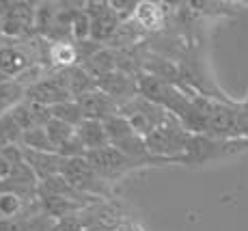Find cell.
Returning <instances> with one entry per match:
<instances>
[{
	"label": "cell",
	"instance_id": "obj_1",
	"mask_svg": "<svg viewBox=\"0 0 248 231\" xmlns=\"http://www.w3.org/2000/svg\"><path fill=\"white\" fill-rule=\"evenodd\" d=\"M248 151V141H225V138H214L207 134H192L188 143L186 153L177 160V165L184 166H201V165H212V162H220L227 158L240 156Z\"/></svg>",
	"mask_w": 248,
	"mask_h": 231
},
{
	"label": "cell",
	"instance_id": "obj_2",
	"mask_svg": "<svg viewBox=\"0 0 248 231\" xmlns=\"http://www.w3.org/2000/svg\"><path fill=\"white\" fill-rule=\"evenodd\" d=\"M190 136H192V132H188V130L181 126L179 119L173 117L169 123L154 130V132L145 138V143L154 158L166 162V165H177V160L186 153V149H188Z\"/></svg>",
	"mask_w": 248,
	"mask_h": 231
},
{
	"label": "cell",
	"instance_id": "obj_3",
	"mask_svg": "<svg viewBox=\"0 0 248 231\" xmlns=\"http://www.w3.org/2000/svg\"><path fill=\"white\" fill-rule=\"evenodd\" d=\"M119 115H123L130 121V126L134 128V132L142 138H147L154 130H158L160 126H164V123H169L173 119V115L166 108L147 99L140 93L132 99L119 102Z\"/></svg>",
	"mask_w": 248,
	"mask_h": 231
},
{
	"label": "cell",
	"instance_id": "obj_4",
	"mask_svg": "<svg viewBox=\"0 0 248 231\" xmlns=\"http://www.w3.org/2000/svg\"><path fill=\"white\" fill-rule=\"evenodd\" d=\"M84 158L89 160V165L97 171V175L102 177L108 184H114V182L123 180L127 173L136 171V168H142L140 162L127 158L125 153H121L117 147L108 145L104 149H95V151H87Z\"/></svg>",
	"mask_w": 248,
	"mask_h": 231
},
{
	"label": "cell",
	"instance_id": "obj_5",
	"mask_svg": "<svg viewBox=\"0 0 248 231\" xmlns=\"http://www.w3.org/2000/svg\"><path fill=\"white\" fill-rule=\"evenodd\" d=\"M61 175L78 192H82V195L95 197V199H106V197L110 195V184L104 182L102 177L97 175V171L89 165L87 158H71V160H65V166H63Z\"/></svg>",
	"mask_w": 248,
	"mask_h": 231
},
{
	"label": "cell",
	"instance_id": "obj_6",
	"mask_svg": "<svg viewBox=\"0 0 248 231\" xmlns=\"http://www.w3.org/2000/svg\"><path fill=\"white\" fill-rule=\"evenodd\" d=\"M35 16H37V2H22L16 0L11 2L9 16L0 22V33L11 41H24L35 35Z\"/></svg>",
	"mask_w": 248,
	"mask_h": 231
},
{
	"label": "cell",
	"instance_id": "obj_7",
	"mask_svg": "<svg viewBox=\"0 0 248 231\" xmlns=\"http://www.w3.org/2000/svg\"><path fill=\"white\" fill-rule=\"evenodd\" d=\"M87 13L91 17V39L95 43L106 46L112 39V35L117 33L121 20L117 17V13L112 11L110 2L106 0H89L87 2Z\"/></svg>",
	"mask_w": 248,
	"mask_h": 231
},
{
	"label": "cell",
	"instance_id": "obj_8",
	"mask_svg": "<svg viewBox=\"0 0 248 231\" xmlns=\"http://www.w3.org/2000/svg\"><path fill=\"white\" fill-rule=\"evenodd\" d=\"M26 99L44 104L47 108H54V106H59L63 102H71L74 98H71V93L67 91V86L63 84V80H61L59 69H54L46 80H41L35 86L26 89Z\"/></svg>",
	"mask_w": 248,
	"mask_h": 231
},
{
	"label": "cell",
	"instance_id": "obj_9",
	"mask_svg": "<svg viewBox=\"0 0 248 231\" xmlns=\"http://www.w3.org/2000/svg\"><path fill=\"white\" fill-rule=\"evenodd\" d=\"M169 4L166 2H154V0H138L136 11H134V22L147 35H158L164 33L169 26Z\"/></svg>",
	"mask_w": 248,
	"mask_h": 231
},
{
	"label": "cell",
	"instance_id": "obj_10",
	"mask_svg": "<svg viewBox=\"0 0 248 231\" xmlns=\"http://www.w3.org/2000/svg\"><path fill=\"white\" fill-rule=\"evenodd\" d=\"M78 106L82 108L84 113V119H91V121H106V119L119 115V102L112 99L110 95H106L104 91H93V93H87V95H80L78 99Z\"/></svg>",
	"mask_w": 248,
	"mask_h": 231
},
{
	"label": "cell",
	"instance_id": "obj_11",
	"mask_svg": "<svg viewBox=\"0 0 248 231\" xmlns=\"http://www.w3.org/2000/svg\"><path fill=\"white\" fill-rule=\"evenodd\" d=\"M24 160H26L28 168L35 173L37 182L61 175L65 166V158L59 156L56 151H32V149H24Z\"/></svg>",
	"mask_w": 248,
	"mask_h": 231
},
{
	"label": "cell",
	"instance_id": "obj_12",
	"mask_svg": "<svg viewBox=\"0 0 248 231\" xmlns=\"http://www.w3.org/2000/svg\"><path fill=\"white\" fill-rule=\"evenodd\" d=\"M9 115H11L13 121H16L24 132H28V130H35V128H46L47 121L52 119V108H47L44 104L31 102V99H24V102L17 104Z\"/></svg>",
	"mask_w": 248,
	"mask_h": 231
},
{
	"label": "cell",
	"instance_id": "obj_13",
	"mask_svg": "<svg viewBox=\"0 0 248 231\" xmlns=\"http://www.w3.org/2000/svg\"><path fill=\"white\" fill-rule=\"evenodd\" d=\"M97 89L110 95L117 102H125V99H132L138 95V80L134 76H127L117 69L104 78H97Z\"/></svg>",
	"mask_w": 248,
	"mask_h": 231
},
{
	"label": "cell",
	"instance_id": "obj_14",
	"mask_svg": "<svg viewBox=\"0 0 248 231\" xmlns=\"http://www.w3.org/2000/svg\"><path fill=\"white\" fill-rule=\"evenodd\" d=\"M59 74H61V80H63V84L67 86V91L71 93L74 99H78L80 95H87V93L97 91V80H95L82 65L59 69Z\"/></svg>",
	"mask_w": 248,
	"mask_h": 231
},
{
	"label": "cell",
	"instance_id": "obj_15",
	"mask_svg": "<svg viewBox=\"0 0 248 231\" xmlns=\"http://www.w3.org/2000/svg\"><path fill=\"white\" fill-rule=\"evenodd\" d=\"M147 39H149V35H147L134 20H130V22L119 24L117 33H114L112 39L108 41L106 46L112 48V50H130V48H136V46H140V43H145Z\"/></svg>",
	"mask_w": 248,
	"mask_h": 231
},
{
	"label": "cell",
	"instance_id": "obj_16",
	"mask_svg": "<svg viewBox=\"0 0 248 231\" xmlns=\"http://www.w3.org/2000/svg\"><path fill=\"white\" fill-rule=\"evenodd\" d=\"M31 65H35V63L28 59V54L16 41L0 50V69H2L9 78H17V76L24 74Z\"/></svg>",
	"mask_w": 248,
	"mask_h": 231
},
{
	"label": "cell",
	"instance_id": "obj_17",
	"mask_svg": "<svg viewBox=\"0 0 248 231\" xmlns=\"http://www.w3.org/2000/svg\"><path fill=\"white\" fill-rule=\"evenodd\" d=\"M76 134H78V138L82 141L87 151H95V149H104L110 145L106 128H104L102 121H91V119H87L80 128H76Z\"/></svg>",
	"mask_w": 248,
	"mask_h": 231
},
{
	"label": "cell",
	"instance_id": "obj_18",
	"mask_svg": "<svg viewBox=\"0 0 248 231\" xmlns=\"http://www.w3.org/2000/svg\"><path fill=\"white\" fill-rule=\"evenodd\" d=\"M82 67L89 71L91 76H93L95 80H97V78H104V76H108V74H112V71H117V52H114L112 48L104 46L102 50L95 52V54L91 56V59H89Z\"/></svg>",
	"mask_w": 248,
	"mask_h": 231
},
{
	"label": "cell",
	"instance_id": "obj_19",
	"mask_svg": "<svg viewBox=\"0 0 248 231\" xmlns=\"http://www.w3.org/2000/svg\"><path fill=\"white\" fill-rule=\"evenodd\" d=\"M50 65L54 69H67L78 65V50L71 41H54L50 46Z\"/></svg>",
	"mask_w": 248,
	"mask_h": 231
},
{
	"label": "cell",
	"instance_id": "obj_20",
	"mask_svg": "<svg viewBox=\"0 0 248 231\" xmlns=\"http://www.w3.org/2000/svg\"><path fill=\"white\" fill-rule=\"evenodd\" d=\"M24 99H26V86H22L17 80L0 84V117L9 115Z\"/></svg>",
	"mask_w": 248,
	"mask_h": 231
},
{
	"label": "cell",
	"instance_id": "obj_21",
	"mask_svg": "<svg viewBox=\"0 0 248 231\" xmlns=\"http://www.w3.org/2000/svg\"><path fill=\"white\" fill-rule=\"evenodd\" d=\"M52 117L59 119V121H63V123H67V126H71V128H80L84 121H87V119H84L82 108L78 106L76 99L54 106V108H52Z\"/></svg>",
	"mask_w": 248,
	"mask_h": 231
},
{
	"label": "cell",
	"instance_id": "obj_22",
	"mask_svg": "<svg viewBox=\"0 0 248 231\" xmlns=\"http://www.w3.org/2000/svg\"><path fill=\"white\" fill-rule=\"evenodd\" d=\"M89 39H91V17L87 13V4H84V9L76 11V16L69 22V41L82 43Z\"/></svg>",
	"mask_w": 248,
	"mask_h": 231
},
{
	"label": "cell",
	"instance_id": "obj_23",
	"mask_svg": "<svg viewBox=\"0 0 248 231\" xmlns=\"http://www.w3.org/2000/svg\"><path fill=\"white\" fill-rule=\"evenodd\" d=\"M22 136H24V130L13 121L11 115L0 117V151L11 145H22Z\"/></svg>",
	"mask_w": 248,
	"mask_h": 231
},
{
	"label": "cell",
	"instance_id": "obj_24",
	"mask_svg": "<svg viewBox=\"0 0 248 231\" xmlns=\"http://www.w3.org/2000/svg\"><path fill=\"white\" fill-rule=\"evenodd\" d=\"M46 132H47V136H50V141H52V145H54L56 151H59V149L63 147L65 143H69L71 138L76 136V128H71V126H67V123L54 119V117L47 121Z\"/></svg>",
	"mask_w": 248,
	"mask_h": 231
},
{
	"label": "cell",
	"instance_id": "obj_25",
	"mask_svg": "<svg viewBox=\"0 0 248 231\" xmlns=\"http://www.w3.org/2000/svg\"><path fill=\"white\" fill-rule=\"evenodd\" d=\"M22 147L32 149V151H56L54 145H52V141H50V136H47L46 128H35V130L24 132Z\"/></svg>",
	"mask_w": 248,
	"mask_h": 231
},
{
	"label": "cell",
	"instance_id": "obj_26",
	"mask_svg": "<svg viewBox=\"0 0 248 231\" xmlns=\"http://www.w3.org/2000/svg\"><path fill=\"white\" fill-rule=\"evenodd\" d=\"M138 0H110L112 11L117 13V17L121 22H130L134 20V11H136Z\"/></svg>",
	"mask_w": 248,
	"mask_h": 231
},
{
	"label": "cell",
	"instance_id": "obj_27",
	"mask_svg": "<svg viewBox=\"0 0 248 231\" xmlns=\"http://www.w3.org/2000/svg\"><path fill=\"white\" fill-rule=\"evenodd\" d=\"M54 231H87V225H84L80 214H71V216H65V218L56 220Z\"/></svg>",
	"mask_w": 248,
	"mask_h": 231
},
{
	"label": "cell",
	"instance_id": "obj_28",
	"mask_svg": "<svg viewBox=\"0 0 248 231\" xmlns=\"http://www.w3.org/2000/svg\"><path fill=\"white\" fill-rule=\"evenodd\" d=\"M11 2L13 0H0V22L9 16V11H11Z\"/></svg>",
	"mask_w": 248,
	"mask_h": 231
},
{
	"label": "cell",
	"instance_id": "obj_29",
	"mask_svg": "<svg viewBox=\"0 0 248 231\" xmlns=\"http://www.w3.org/2000/svg\"><path fill=\"white\" fill-rule=\"evenodd\" d=\"M9 80H13V78H9L7 74H4L2 69H0V84H4V82H9Z\"/></svg>",
	"mask_w": 248,
	"mask_h": 231
},
{
	"label": "cell",
	"instance_id": "obj_30",
	"mask_svg": "<svg viewBox=\"0 0 248 231\" xmlns=\"http://www.w3.org/2000/svg\"><path fill=\"white\" fill-rule=\"evenodd\" d=\"M244 2H246V4H248V0H244Z\"/></svg>",
	"mask_w": 248,
	"mask_h": 231
}]
</instances>
